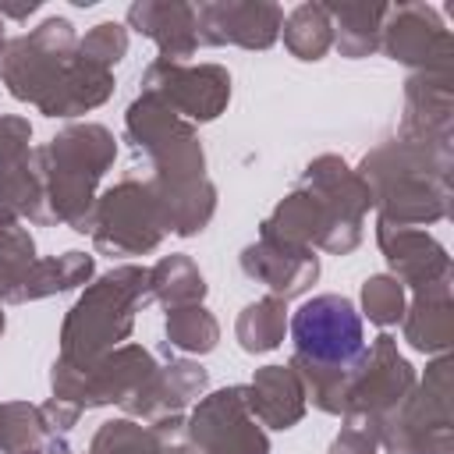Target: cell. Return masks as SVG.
<instances>
[{
  "instance_id": "cell-1",
  "label": "cell",
  "mask_w": 454,
  "mask_h": 454,
  "mask_svg": "<svg viewBox=\"0 0 454 454\" xmlns=\"http://www.w3.org/2000/svg\"><path fill=\"white\" fill-rule=\"evenodd\" d=\"M291 333H294L298 351L316 362L337 365V362H351L362 355V319L351 309V301L337 294L305 301L294 312Z\"/></svg>"
}]
</instances>
